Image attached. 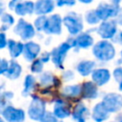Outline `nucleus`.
Instances as JSON below:
<instances>
[{
	"mask_svg": "<svg viewBox=\"0 0 122 122\" xmlns=\"http://www.w3.org/2000/svg\"><path fill=\"white\" fill-rule=\"evenodd\" d=\"M92 51L96 60L104 63L112 60L116 53L112 42L110 40H103V39L96 42L92 46Z\"/></svg>",
	"mask_w": 122,
	"mask_h": 122,
	"instance_id": "nucleus-1",
	"label": "nucleus"
},
{
	"mask_svg": "<svg viewBox=\"0 0 122 122\" xmlns=\"http://www.w3.org/2000/svg\"><path fill=\"white\" fill-rule=\"evenodd\" d=\"M63 25L71 36H76L83 31L84 20L82 15L75 11H70L63 17Z\"/></svg>",
	"mask_w": 122,
	"mask_h": 122,
	"instance_id": "nucleus-2",
	"label": "nucleus"
},
{
	"mask_svg": "<svg viewBox=\"0 0 122 122\" xmlns=\"http://www.w3.org/2000/svg\"><path fill=\"white\" fill-rule=\"evenodd\" d=\"M118 27L119 26L114 19H110L106 21H101L100 24L96 27L95 31L103 40L113 41L117 33L119 32Z\"/></svg>",
	"mask_w": 122,
	"mask_h": 122,
	"instance_id": "nucleus-3",
	"label": "nucleus"
},
{
	"mask_svg": "<svg viewBox=\"0 0 122 122\" xmlns=\"http://www.w3.org/2000/svg\"><path fill=\"white\" fill-rule=\"evenodd\" d=\"M31 98L28 108V115L33 121H40L46 113V102L37 95H31Z\"/></svg>",
	"mask_w": 122,
	"mask_h": 122,
	"instance_id": "nucleus-4",
	"label": "nucleus"
},
{
	"mask_svg": "<svg viewBox=\"0 0 122 122\" xmlns=\"http://www.w3.org/2000/svg\"><path fill=\"white\" fill-rule=\"evenodd\" d=\"M71 49H72V48L68 41H65V42L61 43L60 45H58L57 47L52 49V51L51 52V61L57 69H59V70L64 69V61H65V58Z\"/></svg>",
	"mask_w": 122,
	"mask_h": 122,
	"instance_id": "nucleus-5",
	"label": "nucleus"
},
{
	"mask_svg": "<svg viewBox=\"0 0 122 122\" xmlns=\"http://www.w3.org/2000/svg\"><path fill=\"white\" fill-rule=\"evenodd\" d=\"M67 41L75 50H87L94 45V39L90 31H82L76 36L70 37Z\"/></svg>",
	"mask_w": 122,
	"mask_h": 122,
	"instance_id": "nucleus-6",
	"label": "nucleus"
},
{
	"mask_svg": "<svg viewBox=\"0 0 122 122\" xmlns=\"http://www.w3.org/2000/svg\"><path fill=\"white\" fill-rule=\"evenodd\" d=\"M35 28L23 18H20L13 28V32L24 41H30L35 35Z\"/></svg>",
	"mask_w": 122,
	"mask_h": 122,
	"instance_id": "nucleus-7",
	"label": "nucleus"
},
{
	"mask_svg": "<svg viewBox=\"0 0 122 122\" xmlns=\"http://www.w3.org/2000/svg\"><path fill=\"white\" fill-rule=\"evenodd\" d=\"M120 7L114 6L110 2H101L95 8V11L101 21L114 19L117 15Z\"/></svg>",
	"mask_w": 122,
	"mask_h": 122,
	"instance_id": "nucleus-8",
	"label": "nucleus"
},
{
	"mask_svg": "<svg viewBox=\"0 0 122 122\" xmlns=\"http://www.w3.org/2000/svg\"><path fill=\"white\" fill-rule=\"evenodd\" d=\"M106 109L110 112V113L112 112H118L122 110V94L118 92H109L106 93L101 101Z\"/></svg>",
	"mask_w": 122,
	"mask_h": 122,
	"instance_id": "nucleus-9",
	"label": "nucleus"
},
{
	"mask_svg": "<svg viewBox=\"0 0 122 122\" xmlns=\"http://www.w3.org/2000/svg\"><path fill=\"white\" fill-rule=\"evenodd\" d=\"M62 27L63 18L57 13L51 14L47 18L44 32L49 35H59L62 33Z\"/></svg>",
	"mask_w": 122,
	"mask_h": 122,
	"instance_id": "nucleus-10",
	"label": "nucleus"
},
{
	"mask_svg": "<svg viewBox=\"0 0 122 122\" xmlns=\"http://www.w3.org/2000/svg\"><path fill=\"white\" fill-rule=\"evenodd\" d=\"M52 113L58 119H65L71 115V104L66 101L65 99H55L53 103V110Z\"/></svg>",
	"mask_w": 122,
	"mask_h": 122,
	"instance_id": "nucleus-11",
	"label": "nucleus"
},
{
	"mask_svg": "<svg viewBox=\"0 0 122 122\" xmlns=\"http://www.w3.org/2000/svg\"><path fill=\"white\" fill-rule=\"evenodd\" d=\"M2 116L6 122H24L26 113L23 109L9 105L3 112Z\"/></svg>",
	"mask_w": 122,
	"mask_h": 122,
	"instance_id": "nucleus-12",
	"label": "nucleus"
},
{
	"mask_svg": "<svg viewBox=\"0 0 122 122\" xmlns=\"http://www.w3.org/2000/svg\"><path fill=\"white\" fill-rule=\"evenodd\" d=\"M91 75L92 81L94 82L98 87H102L109 83L112 77L111 71L106 68H97L92 71Z\"/></svg>",
	"mask_w": 122,
	"mask_h": 122,
	"instance_id": "nucleus-13",
	"label": "nucleus"
},
{
	"mask_svg": "<svg viewBox=\"0 0 122 122\" xmlns=\"http://www.w3.org/2000/svg\"><path fill=\"white\" fill-rule=\"evenodd\" d=\"M40 51H41V47L39 44L33 41H28L24 45L23 55L28 62H32L33 60L37 59L38 55L40 54Z\"/></svg>",
	"mask_w": 122,
	"mask_h": 122,
	"instance_id": "nucleus-14",
	"label": "nucleus"
},
{
	"mask_svg": "<svg viewBox=\"0 0 122 122\" xmlns=\"http://www.w3.org/2000/svg\"><path fill=\"white\" fill-rule=\"evenodd\" d=\"M81 86H82V94H81L82 98L92 100V99H95L98 97V95H99L98 86L94 82L86 81Z\"/></svg>",
	"mask_w": 122,
	"mask_h": 122,
	"instance_id": "nucleus-15",
	"label": "nucleus"
},
{
	"mask_svg": "<svg viewBox=\"0 0 122 122\" xmlns=\"http://www.w3.org/2000/svg\"><path fill=\"white\" fill-rule=\"evenodd\" d=\"M55 2L53 0H37L34 6V13L37 15H47L53 11Z\"/></svg>",
	"mask_w": 122,
	"mask_h": 122,
	"instance_id": "nucleus-16",
	"label": "nucleus"
},
{
	"mask_svg": "<svg viewBox=\"0 0 122 122\" xmlns=\"http://www.w3.org/2000/svg\"><path fill=\"white\" fill-rule=\"evenodd\" d=\"M110 117V112L102 102H98L92 110V118L95 122H104Z\"/></svg>",
	"mask_w": 122,
	"mask_h": 122,
	"instance_id": "nucleus-17",
	"label": "nucleus"
},
{
	"mask_svg": "<svg viewBox=\"0 0 122 122\" xmlns=\"http://www.w3.org/2000/svg\"><path fill=\"white\" fill-rule=\"evenodd\" d=\"M89 114H90L89 109L82 102H78L74 106V108L72 110V112H71L72 119L76 122H86L87 117L89 116Z\"/></svg>",
	"mask_w": 122,
	"mask_h": 122,
	"instance_id": "nucleus-18",
	"label": "nucleus"
},
{
	"mask_svg": "<svg viewBox=\"0 0 122 122\" xmlns=\"http://www.w3.org/2000/svg\"><path fill=\"white\" fill-rule=\"evenodd\" d=\"M34 6H35L34 2L30 0H25V1L19 2L13 10L17 15L25 16V15L32 14L34 12Z\"/></svg>",
	"mask_w": 122,
	"mask_h": 122,
	"instance_id": "nucleus-19",
	"label": "nucleus"
},
{
	"mask_svg": "<svg viewBox=\"0 0 122 122\" xmlns=\"http://www.w3.org/2000/svg\"><path fill=\"white\" fill-rule=\"evenodd\" d=\"M95 67H96V63L94 61H92V60H82V61L77 63L75 69L81 76L86 77V76L92 73V71L95 70Z\"/></svg>",
	"mask_w": 122,
	"mask_h": 122,
	"instance_id": "nucleus-20",
	"label": "nucleus"
},
{
	"mask_svg": "<svg viewBox=\"0 0 122 122\" xmlns=\"http://www.w3.org/2000/svg\"><path fill=\"white\" fill-rule=\"evenodd\" d=\"M39 83L41 86L45 88H49L52 86H59L60 84L59 79L55 75H53L51 71L42 72L39 76Z\"/></svg>",
	"mask_w": 122,
	"mask_h": 122,
	"instance_id": "nucleus-21",
	"label": "nucleus"
},
{
	"mask_svg": "<svg viewBox=\"0 0 122 122\" xmlns=\"http://www.w3.org/2000/svg\"><path fill=\"white\" fill-rule=\"evenodd\" d=\"M82 94V86L80 84L68 85L65 86L62 90V95L66 98H79Z\"/></svg>",
	"mask_w": 122,
	"mask_h": 122,
	"instance_id": "nucleus-22",
	"label": "nucleus"
},
{
	"mask_svg": "<svg viewBox=\"0 0 122 122\" xmlns=\"http://www.w3.org/2000/svg\"><path fill=\"white\" fill-rule=\"evenodd\" d=\"M24 45L22 42L15 41L13 39H9L8 41V50L10 52V55L11 58H17L21 54H23L24 51Z\"/></svg>",
	"mask_w": 122,
	"mask_h": 122,
	"instance_id": "nucleus-23",
	"label": "nucleus"
},
{
	"mask_svg": "<svg viewBox=\"0 0 122 122\" xmlns=\"http://www.w3.org/2000/svg\"><path fill=\"white\" fill-rule=\"evenodd\" d=\"M21 73H22V67L20 66V64L15 60H10L9 69L4 75L8 79L15 80V79H18L20 77Z\"/></svg>",
	"mask_w": 122,
	"mask_h": 122,
	"instance_id": "nucleus-24",
	"label": "nucleus"
},
{
	"mask_svg": "<svg viewBox=\"0 0 122 122\" xmlns=\"http://www.w3.org/2000/svg\"><path fill=\"white\" fill-rule=\"evenodd\" d=\"M36 84V79L33 75L28 74L26 75L24 79V88L22 90V95L23 96H28L30 94V92L34 90Z\"/></svg>",
	"mask_w": 122,
	"mask_h": 122,
	"instance_id": "nucleus-25",
	"label": "nucleus"
},
{
	"mask_svg": "<svg viewBox=\"0 0 122 122\" xmlns=\"http://www.w3.org/2000/svg\"><path fill=\"white\" fill-rule=\"evenodd\" d=\"M1 26H0V31L5 32L6 30H8L13 24H14V17L10 14V13H7L5 12L1 17Z\"/></svg>",
	"mask_w": 122,
	"mask_h": 122,
	"instance_id": "nucleus-26",
	"label": "nucleus"
},
{
	"mask_svg": "<svg viewBox=\"0 0 122 122\" xmlns=\"http://www.w3.org/2000/svg\"><path fill=\"white\" fill-rule=\"evenodd\" d=\"M84 20L90 26H98L100 24V22H101V20L99 19L97 13L95 11V9L88 10L84 15Z\"/></svg>",
	"mask_w": 122,
	"mask_h": 122,
	"instance_id": "nucleus-27",
	"label": "nucleus"
},
{
	"mask_svg": "<svg viewBox=\"0 0 122 122\" xmlns=\"http://www.w3.org/2000/svg\"><path fill=\"white\" fill-rule=\"evenodd\" d=\"M47 18L48 16L46 15H38L37 18L34 20V23H33V26L35 28V30L37 31H43L44 32V29H45V26H46V22H47Z\"/></svg>",
	"mask_w": 122,
	"mask_h": 122,
	"instance_id": "nucleus-28",
	"label": "nucleus"
},
{
	"mask_svg": "<svg viewBox=\"0 0 122 122\" xmlns=\"http://www.w3.org/2000/svg\"><path fill=\"white\" fill-rule=\"evenodd\" d=\"M112 76L118 85V90L122 92V67H116L112 71Z\"/></svg>",
	"mask_w": 122,
	"mask_h": 122,
	"instance_id": "nucleus-29",
	"label": "nucleus"
},
{
	"mask_svg": "<svg viewBox=\"0 0 122 122\" xmlns=\"http://www.w3.org/2000/svg\"><path fill=\"white\" fill-rule=\"evenodd\" d=\"M30 69L33 73H41L44 69V63L40 59H35L31 62Z\"/></svg>",
	"mask_w": 122,
	"mask_h": 122,
	"instance_id": "nucleus-30",
	"label": "nucleus"
},
{
	"mask_svg": "<svg viewBox=\"0 0 122 122\" xmlns=\"http://www.w3.org/2000/svg\"><path fill=\"white\" fill-rule=\"evenodd\" d=\"M39 122H63V121L58 119L52 112H46V113L44 114V116L42 117V119Z\"/></svg>",
	"mask_w": 122,
	"mask_h": 122,
	"instance_id": "nucleus-31",
	"label": "nucleus"
},
{
	"mask_svg": "<svg viewBox=\"0 0 122 122\" xmlns=\"http://www.w3.org/2000/svg\"><path fill=\"white\" fill-rule=\"evenodd\" d=\"M77 0H55V5L57 7H73Z\"/></svg>",
	"mask_w": 122,
	"mask_h": 122,
	"instance_id": "nucleus-32",
	"label": "nucleus"
},
{
	"mask_svg": "<svg viewBox=\"0 0 122 122\" xmlns=\"http://www.w3.org/2000/svg\"><path fill=\"white\" fill-rule=\"evenodd\" d=\"M9 66H10V61L0 57V75L5 74L7 72L8 69H9Z\"/></svg>",
	"mask_w": 122,
	"mask_h": 122,
	"instance_id": "nucleus-33",
	"label": "nucleus"
},
{
	"mask_svg": "<svg viewBox=\"0 0 122 122\" xmlns=\"http://www.w3.org/2000/svg\"><path fill=\"white\" fill-rule=\"evenodd\" d=\"M62 78H63L64 81L69 82V81H71V80H72V79L74 78V72H73L71 70H67V71H65L63 72Z\"/></svg>",
	"mask_w": 122,
	"mask_h": 122,
	"instance_id": "nucleus-34",
	"label": "nucleus"
},
{
	"mask_svg": "<svg viewBox=\"0 0 122 122\" xmlns=\"http://www.w3.org/2000/svg\"><path fill=\"white\" fill-rule=\"evenodd\" d=\"M8 41L5 32L0 31V50H3L8 46Z\"/></svg>",
	"mask_w": 122,
	"mask_h": 122,
	"instance_id": "nucleus-35",
	"label": "nucleus"
},
{
	"mask_svg": "<svg viewBox=\"0 0 122 122\" xmlns=\"http://www.w3.org/2000/svg\"><path fill=\"white\" fill-rule=\"evenodd\" d=\"M43 63H48L50 60H51V52H48V51H45L43 53L40 54V58H39Z\"/></svg>",
	"mask_w": 122,
	"mask_h": 122,
	"instance_id": "nucleus-36",
	"label": "nucleus"
},
{
	"mask_svg": "<svg viewBox=\"0 0 122 122\" xmlns=\"http://www.w3.org/2000/svg\"><path fill=\"white\" fill-rule=\"evenodd\" d=\"M114 20L116 21V23H117L118 26L122 27V6H120L119 10H118L117 15H116V17L114 18Z\"/></svg>",
	"mask_w": 122,
	"mask_h": 122,
	"instance_id": "nucleus-37",
	"label": "nucleus"
},
{
	"mask_svg": "<svg viewBox=\"0 0 122 122\" xmlns=\"http://www.w3.org/2000/svg\"><path fill=\"white\" fill-rule=\"evenodd\" d=\"M8 100H6L5 98L1 97L0 98V114L3 113V112L5 111V109L8 107Z\"/></svg>",
	"mask_w": 122,
	"mask_h": 122,
	"instance_id": "nucleus-38",
	"label": "nucleus"
},
{
	"mask_svg": "<svg viewBox=\"0 0 122 122\" xmlns=\"http://www.w3.org/2000/svg\"><path fill=\"white\" fill-rule=\"evenodd\" d=\"M2 97L9 101V100L12 99V97H13V92H11L10 91H5V92L3 93V96H2Z\"/></svg>",
	"mask_w": 122,
	"mask_h": 122,
	"instance_id": "nucleus-39",
	"label": "nucleus"
},
{
	"mask_svg": "<svg viewBox=\"0 0 122 122\" xmlns=\"http://www.w3.org/2000/svg\"><path fill=\"white\" fill-rule=\"evenodd\" d=\"M19 2H21V1H20V0H10V1L9 2V4H8L9 9H10V10H14V8L16 7V5H17Z\"/></svg>",
	"mask_w": 122,
	"mask_h": 122,
	"instance_id": "nucleus-40",
	"label": "nucleus"
},
{
	"mask_svg": "<svg viewBox=\"0 0 122 122\" xmlns=\"http://www.w3.org/2000/svg\"><path fill=\"white\" fill-rule=\"evenodd\" d=\"M113 42H115V43H118V44L122 45V30L117 33V35H116V37L114 38Z\"/></svg>",
	"mask_w": 122,
	"mask_h": 122,
	"instance_id": "nucleus-41",
	"label": "nucleus"
},
{
	"mask_svg": "<svg viewBox=\"0 0 122 122\" xmlns=\"http://www.w3.org/2000/svg\"><path fill=\"white\" fill-rule=\"evenodd\" d=\"M5 10H6V7H5L4 3L2 1H0V17L5 13Z\"/></svg>",
	"mask_w": 122,
	"mask_h": 122,
	"instance_id": "nucleus-42",
	"label": "nucleus"
},
{
	"mask_svg": "<svg viewBox=\"0 0 122 122\" xmlns=\"http://www.w3.org/2000/svg\"><path fill=\"white\" fill-rule=\"evenodd\" d=\"M110 3L114 5V6H117V7H120L121 6V3H122V0H110Z\"/></svg>",
	"mask_w": 122,
	"mask_h": 122,
	"instance_id": "nucleus-43",
	"label": "nucleus"
},
{
	"mask_svg": "<svg viewBox=\"0 0 122 122\" xmlns=\"http://www.w3.org/2000/svg\"><path fill=\"white\" fill-rule=\"evenodd\" d=\"M77 1L80 2L81 4H84V5H89V4L93 2V0H77Z\"/></svg>",
	"mask_w": 122,
	"mask_h": 122,
	"instance_id": "nucleus-44",
	"label": "nucleus"
},
{
	"mask_svg": "<svg viewBox=\"0 0 122 122\" xmlns=\"http://www.w3.org/2000/svg\"><path fill=\"white\" fill-rule=\"evenodd\" d=\"M114 122H122V113H119V114L115 117Z\"/></svg>",
	"mask_w": 122,
	"mask_h": 122,
	"instance_id": "nucleus-45",
	"label": "nucleus"
},
{
	"mask_svg": "<svg viewBox=\"0 0 122 122\" xmlns=\"http://www.w3.org/2000/svg\"><path fill=\"white\" fill-rule=\"evenodd\" d=\"M4 88H5V85H1V86H0V98L3 96V93L5 92Z\"/></svg>",
	"mask_w": 122,
	"mask_h": 122,
	"instance_id": "nucleus-46",
	"label": "nucleus"
},
{
	"mask_svg": "<svg viewBox=\"0 0 122 122\" xmlns=\"http://www.w3.org/2000/svg\"><path fill=\"white\" fill-rule=\"evenodd\" d=\"M0 122H6V121H5V119H4V118L0 117Z\"/></svg>",
	"mask_w": 122,
	"mask_h": 122,
	"instance_id": "nucleus-47",
	"label": "nucleus"
},
{
	"mask_svg": "<svg viewBox=\"0 0 122 122\" xmlns=\"http://www.w3.org/2000/svg\"><path fill=\"white\" fill-rule=\"evenodd\" d=\"M120 57H121V61H122V51H121V52H120Z\"/></svg>",
	"mask_w": 122,
	"mask_h": 122,
	"instance_id": "nucleus-48",
	"label": "nucleus"
}]
</instances>
